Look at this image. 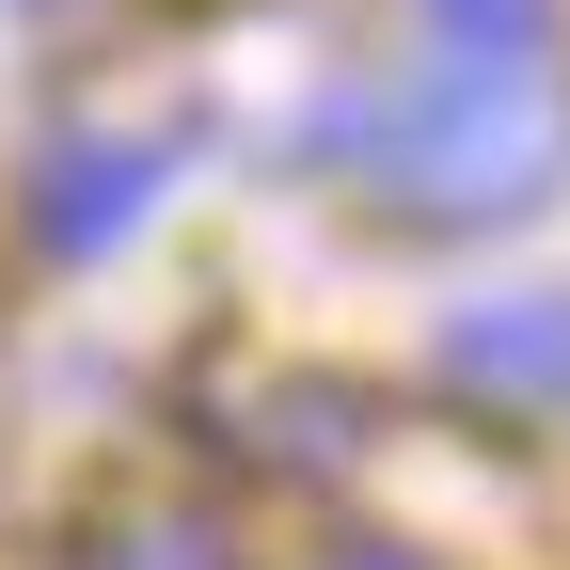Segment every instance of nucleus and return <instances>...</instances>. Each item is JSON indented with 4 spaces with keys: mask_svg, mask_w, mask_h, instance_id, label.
I'll list each match as a JSON object with an SVG mask.
<instances>
[{
    "mask_svg": "<svg viewBox=\"0 0 570 570\" xmlns=\"http://www.w3.org/2000/svg\"><path fill=\"white\" fill-rule=\"evenodd\" d=\"M159 175H175V142H142V127L48 142V175H32V238H48V254H111L142 206H159Z\"/></svg>",
    "mask_w": 570,
    "mask_h": 570,
    "instance_id": "3",
    "label": "nucleus"
},
{
    "mask_svg": "<svg viewBox=\"0 0 570 570\" xmlns=\"http://www.w3.org/2000/svg\"><path fill=\"white\" fill-rule=\"evenodd\" d=\"M333 159L365 175L396 223H523L570 175V80L539 48H444L381 96H333Z\"/></svg>",
    "mask_w": 570,
    "mask_h": 570,
    "instance_id": "1",
    "label": "nucleus"
},
{
    "mask_svg": "<svg viewBox=\"0 0 570 570\" xmlns=\"http://www.w3.org/2000/svg\"><path fill=\"white\" fill-rule=\"evenodd\" d=\"M96 570H238V554H223V523L142 508V523H111V539H96Z\"/></svg>",
    "mask_w": 570,
    "mask_h": 570,
    "instance_id": "5",
    "label": "nucleus"
},
{
    "mask_svg": "<svg viewBox=\"0 0 570 570\" xmlns=\"http://www.w3.org/2000/svg\"><path fill=\"white\" fill-rule=\"evenodd\" d=\"M444 381L523 412V428H570V285H508V302H460L444 317Z\"/></svg>",
    "mask_w": 570,
    "mask_h": 570,
    "instance_id": "2",
    "label": "nucleus"
},
{
    "mask_svg": "<svg viewBox=\"0 0 570 570\" xmlns=\"http://www.w3.org/2000/svg\"><path fill=\"white\" fill-rule=\"evenodd\" d=\"M333 570H428V554H396V539H348V554H333Z\"/></svg>",
    "mask_w": 570,
    "mask_h": 570,
    "instance_id": "7",
    "label": "nucleus"
},
{
    "mask_svg": "<svg viewBox=\"0 0 570 570\" xmlns=\"http://www.w3.org/2000/svg\"><path fill=\"white\" fill-rule=\"evenodd\" d=\"M428 17L475 32V48H523V32H539V0H428Z\"/></svg>",
    "mask_w": 570,
    "mask_h": 570,
    "instance_id": "6",
    "label": "nucleus"
},
{
    "mask_svg": "<svg viewBox=\"0 0 570 570\" xmlns=\"http://www.w3.org/2000/svg\"><path fill=\"white\" fill-rule=\"evenodd\" d=\"M348 444H365V396H348V381H285L269 428H254V460H285V475H333Z\"/></svg>",
    "mask_w": 570,
    "mask_h": 570,
    "instance_id": "4",
    "label": "nucleus"
}]
</instances>
